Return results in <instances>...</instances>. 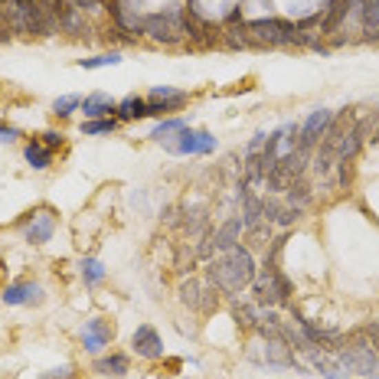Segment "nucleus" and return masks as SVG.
Returning a JSON list of instances; mask_svg holds the SVG:
<instances>
[{
	"mask_svg": "<svg viewBox=\"0 0 379 379\" xmlns=\"http://www.w3.org/2000/svg\"><path fill=\"white\" fill-rule=\"evenodd\" d=\"M206 275H209V281H213V288L226 291V294H239L242 288L252 285L258 272H255L252 252L242 249V245H236V249L223 252L219 258H213L209 268H206Z\"/></svg>",
	"mask_w": 379,
	"mask_h": 379,
	"instance_id": "obj_1",
	"label": "nucleus"
},
{
	"mask_svg": "<svg viewBox=\"0 0 379 379\" xmlns=\"http://www.w3.org/2000/svg\"><path fill=\"white\" fill-rule=\"evenodd\" d=\"M334 360L340 363L347 373H360L363 379H379V350L373 347L367 334L347 337L334 347Z\"/></svg>",
	"mask_w": 379,
	"mask_h": 379,
	"instance_id": "obj_2",
	"label": "nucleus"
},
{
	"mask_svg": "<svg viewBox=\"0 0 379 379\" xmlns=\"http://www.w3.org/2000/svg\"><path fill=\"white\" fill-rule=\"evenodd\" d=\"M245 37L252 39V46H298V23L278 20V17H262V20H249Z\"/></svg>",
	"mask_w": 379,
	"mask_h": 379,
	"instance_id": "obj_3",
	"label": "nucleus"
},
{
	"mask_svg": "<svg viewBox=\"0 0 379 379\" xmlns=\"http://www.w3.org/2000/svg\"><path fill=\"white\" fill-rule=\"evenodd\" d=\"M183 7H167L164 13H147V17H141V33L144 37L157 39V43H167V46H174L180 39L187 37L183 33Z\"/></svg>",
	"mask_w": 379,
	"mask_h": 379,
	"instance_id": "obj_4",
	"label": "nucleus"
},
{
	"mask_svg": "<svg viewBox=\"0 0 379 379\" xmlns=\"http://www.w3.org/2000/svg\"><path fill=\"white\" fill-rule=\"evenodd\" d=\"M252 294L258 307H275V304H285L291 298V281L278 272V265L265 262V268L252 281Z\"/></svg>",
	"mask_w": 379,
	"mask_h": 379,
	"instance_id": "obj_5",
	"label": "nucleus"
},
{
	"mask_svg": "<svg viewBox=\"0 0 379 379\" xmlns=\"http://www.w3.org/2000/svg\"><path fill=\"white\" fill-rule=\"evenodd\" d=\"M164 147H167V154H177V157H183V154H213L216 138L209 131H190V127H183L180 134L164 141Z\"/></svg>",
	"mask_w": 379,
	"mask_h": 379,
	"instance_id": "obj_6",
	"label": "nucleus"
},
{
	"mask_svg": "<svg viewBox=\"0 0 379 379\" xmlns=\"http://www.w3.org/2000/svg\"><path fill=\"white\" fill-rule=\"evenodd\" d=\"M376 125H379V114H367V118L354 121V125H350V131H347V138H343L340 147H337V161H347V164H350L356 154H360V147H363V144L373 138Z\"/></svg>",
	"mask_w": 379,
	"mask_h": 379,
	"instance_id": "obj_7",
	"label": "nucleus"
},
{
	"mask_svg": "<svg viewBox=\"0 0 379 379\" xmlns=\"http://www.w3.org/2000/svg\"><path fill=\"white\" fill-rule=\"evenodd\" d=\"M330 121H334V112H327V108H317V112H311V118L301 125V134H298V147H304V151H311L317 141L327 134Z\"/></svg>",
	"mask_w": 379,
	"mask_h": 379,
	"instance_id": "obj_8",
	"label": "nucleus"
},
{
	"mask_svg": "<svg viewBox=\"0 0 379 379\" xmlns=\"http://www.w3.org/2000/svg\"><path fill=\"white\" fill-rule=\"evenodd\" d=\"M180 301L190 304L193 311H213L216 307V288H203L196 278H187V281H180Z\"/></svg>",
	"mask_w": 379,
	"mask_h": 379,
	"instance_id": "obj_9",
	"label": "nucleus"
},
{
	"mask_svg": "<svg viewBox=\"0 0 379 379\" xmlns=\"http://www.w3.org/2000/svg\"><path fill=\"white\" fill-rule=\"evenodd\" d=\"M131 347H134V354L144 356V360H161V356H164V340H161V334H157L151 324H141V327L134 330Z\"/></svg>",
	"mask_w": 379,
	"mask_h": 379,
	"instance_id": "obj_10",
	"label": "nucleus"
},
{
	"mask_svg": "<svg viewBox=\"0 0 379 379\" xmlns=\"http://www.w3.org/2000/svg\"><path fill=\"white\" fill-rule=\"evenodd\" d=\"M183 105H187V92L170 89V85H157L147 95V114H164L174 112V108H183Z\"/></svg>",
	"mask_w": 379,
	"mask_h": 379,
	"instance_id": "obj_11",
	"label": "nucleus"
},
{
	"mask_svg": "<svg viewBox=\"0 0 379 379\" xmlns=\"http://www.w3.org/2000/svg\"><path fill=\"white\" fill-rule=\"evenodd\" d=\"M112 324L108 320H101V317H92L89 324H85V330H82V343H85V350L89 354H99L105 343L112 340Z\"/></svg>",
	"mask_w": 379,
	"mask_h": 379,
	"instance_id": "obj_12",
	"label": "nucleus"
},
{
	"mask_svg": "<svg viewBox=\"0 0 379 379\" xmlns=\"http://www.w3.org/2000/svg\"><path fill=\"white\" fill-rule=\"evenodd\" d=\"M3 301L10 307H23V304H39L43 301V288L33 285V281H17L10 288L3 291Z\"/></svg>",
	"mask_w": 379,
	"mask_h": 379,
	"instance_id": "obj_13",
	"label": "nucleus"
},
{
	"mask_svg": "<svg viewBox=\"0 0 379 379\" xmlns=\"http://www.w3.org/2000/svg\"><path fill=\"white\" fill-rule=\"evenodd\" d=\"M26 239L30 242H50L52 232H56V216L50 209H39L37 216H30V223H26Z\"/></svg>",
	"mask_w": 379,
	"mask_h": 379,
	"instance_id": "obj_14",
	"label": "nucleus"
},
{
	"mask_svg": "<svg viewBox=\"0 0 379 379\" xmlns=\"http://www.w3.org/2000/svg\"><path fill=\"white\" fill-rule=\"evenodd\" d=\"M242 232H245L242 219H229V223H223V226L213 232V249L216 252H229V249H236Z\"/></svg>",
	"mask_w": 379,
	"mask_h": 379,
	"instance_id": "obj_15",
	"label": "nucleus"
},
{
	"mask_svg": "<svg viewBox=\"0 0 379 379\" xmlns=\"http://www.w3.org/2000/svg\"><path fill=\"white\" fill-rule=\"evenodd\" d=\"M118 108V101L112 99V95H105V92H92V95H85L82 99V112H85V118H108V114Z\"/></svg>",
	"mask_w": 379,
	"mask_h": 379,
	"instance_id": "obj_16",
	"label": "nucleus"
},
{
	"mask_svg": "<svg viewBox=\"0 0 379 379\" xmlns=\"http://www.w3.org/2000/svg\"><path fill=\"white\" fill-rule=\"evenodd\" d=\"M307 363H311V367H314L324 379H350V376H340V373H343L340 363H337L327 350H317V347H314V350H307Z\"/></svg>",
	"mask_w": 379,
	"mask_h": 379,
	"instance_id": "obj_17",
	"label": "nucleus"
},
{
	"mask_svg": "<svg viewBox=\"0 0 379 379\" xmlns=\"http://www.w3.org/2000/svg\"><path fill=\"white\" fill-rule=\"evenodd\" d=\"M360 33H363V39H379V0H363Z\"/></svg>",
	"mask_w": 379,
	"mask_h": 379,
	"instance_id": "obj_18",
	"label": "nucleus"
},
{
	"mask_svg": "<svg viewBox=\"0 0 379 379\" xmlns=\"http://www.w3.org/2000/svg\"><path fill=\"white\" fill-rule=\"evenodd\" d=\"M118 118L121 121H134V118H147V99H141V95H127L125 101H118Z\"/></svg>",
	"mask_w": 379,
	"mask_h": 379,
	"instance_id": "obj_19",
	"label": "nucleus"
},
{
	"mask_svg": "<svg viewBox=\"0 0 379 379\" xmlns=\"http://www.w3.org/2000/svg\"><path fill=\"white\" fill-rule=\"evenodd\" d=\"M23 157L30 161L33 170H46V167L52 164V151L43 144V141H30V144L23 147Z\"/></svg>",
	"mask_w": 379,
	"mask_h": 379,
	"instance_id": "obj_20",
	"label": "nucleus"
},
{
	"mask_svg": "<svg viewBox=\"0 0 379 379\" xmlns=\"http://www.w3.org/2000/svg\"><path fill=\"white\" fill-rule=\"evenodd\" d=\"M95 373H99V376H125L127 373V356L125 354L99 356V360H95Z\"/></svg>",
	"mask_w": 379,
	"mask_h": 379,
	"instance_id": "obj_21",
	"label": "nucleus"
},
{
	"mask_svg": "<svg viewBox=\"0 0 379 379\" xmlns=\"http://www.w3.org/2000/svg\"><path fill=\"white\" fill-rule=\"evenodd\" d=\"M285 203L304 213V206L311 203V187H307L304 180H294V183H288V187H285Z\"/></svg>",
	"mask_w": 379,
	"mask_h": 379,
	"instance_id": "obj_22",
	"label": "nucleus"
},
{
	"mask_svg": "<svg viewBox=\"0 0 379 379\" xmlns=\"http://www.w3.org/2000/svg\"><path fill=\"white\" fill-rule=\"evenodd\" d=\"M232 317L239 327H255L258 317H262V307L258 304H242V301H232Z\"/></svg>",
	"mask_w": 379,
	"mask_h": 379,
	"instance_id": "obj_23",
	"label": "nucleus"
},
{
	"mask_svg": "<svg viewBox=\"0 0 379 379\" xmlns=\"http://www.w3.org/2000/svg\"><path fill=\"white\" fill-rule=\"evenodd\" d=\"M183 127H187V121H183V118H164V121H161V125L151 131V141H161V144H164V141H170L174 134H180Z\"/></svg>",
	"mask_w": 379,
	"mask_h": 379,
	"instance_id": "obj_24",
	"label": "nucleus"
},
{
	"mask_svg": "<svg viewBox=\"0 0 379 379\" xmlns=\"http://www.w3.org/2000/svg\"><path fill=\"white\" fill-rule=\"evenodd\" d=\"M79 272H82V281H85L89 288H95V285H101V281H105V265H101L99 258H82Z\"/></svg>",
	"mask_w": 379,
	"mask_h": 379,
	"instance_id": "obj_25",
	"label": "nucleus"
},
{
	"mask_svg": "<svg viewBox=\"0 0 379 379\" xmlns=\"http://www.w3.org/2000/svg\"><path fill=\"white\" fill-rule=\"evenodd\" d=\"M118 127V118H92L82 125V134H112Z\"/></svg>",
	"mask_w": 379,
	"mask_h": 379,
	"instance_id": "obj_26",
	"label": "nucleus"
},
{
	"mask_svg": "<svg viewBox=\"0 0 379 379\" xmlns=\"http://www.w3.org/2000/svg\"><path fill=\"white\" fill-rule=\"evenodd\" d=\"M249 232V245L252 249H268V242H272V229H268V223H258V226L245 229Z\"/></svg>",
	"mask_w": 379,
	"mask_h": 379,
	"instance_id": "obj_27",
	"label": "nucleus"
},
{
	"mask_svg": "<svg viewBox=\"0 0 379 379\" xmlns=\"http://www.w3.org/2000/svg\"><path fill=\"white\" fill-rule=\"evenodd\" d=\"M76 108H82V99H79V95H63V99L52 101V114H59V118H69Z\"/></svg>",
	"mask_w": 379,
	"mask_h": 379,
	"instance_id": "obj_28",
	"label": "nucleus"
},
{
	"mask_svg": "<svg viewBox=\"0 0 379 379\" xmlns=\"http://www.w3.org/2000/svg\"><path fill=\"white\" fill-rule=\"evenodd\" d=\"M121 63V52H105V56H95V59H79L82 69H108V65Z\"/></svg>",
	"mask_w": 379,
	"mask_h": 379,
	"instance_id": "obj_29",
	"label": "nucleus"
},
{
	"mask_svg": "<svg viewBox=\"0 0 379 379\" xmlns=\"http://www.w3.org/2000/svg\"><path fill=\"white\" fill-rule=\"evenodd\" d=\"M17 138H20V131L13 125H0V144H13Z\"/></svg>",
	"mask_w": 379,
	"mask_h": 379,
	"instance_id": "obj_30",
	"label": "nucleus"
},
{
	"mask_svg": "<svg viewBox=\"0 0 379 379\" xmlns=\"http://www.w3.org/2000/svg\"><path fill=\"white\" fill-rule=\"evenodd\" d=\"M265 141H268V134H265V131H258V134H255V138L249 141V147H245V154H258V151H262V147H265Z\"/></svg>",
	"mask_w": 379,
	"mask_h": 379,
	"instance_id": "obj_31",
	"label": "nucleus"
},
{
	"mask_svg": "<svg viewBox=\"0 0 379 379\" xmlns=\"http://www.w3.org/2000/svg\"><path fill=\"white\" fill-rule=\"evenodd\" d=\"M43 144H46L50 151H56V147L63 144V134H56V131H43Z\"/></svg>",
	"mask_w": 379,
	"mask_h": 379,
	"instance_id": "obj_32",
	"label": "nucleus"
},
{
	"mask_svg": "<svg viewBox=\"0 0 379 379\" xmlns=\"http://www.w3.org/2000/svg\"><path fill=\"white\" fill-rule=\"evenodd\" d=\"M69 376H72V369H69V367H59V369H50V373H46L43 379H69Z\"/></svg>",
	"mask_w": 379,
	"mask_h": 379,
	"instance_id": "obj_33",
	"label": "nucleus"
},
{
	"mask_svg": "<svg viewBox=\"0 0 379 379\" xmlns=\"http://www.w3.org/2000/svg\"><path fill=\"white\" fill-rule=\"evenodd\" d=\"M101 3H105V0H76V7H79L82 13H85V10H95V7H101Z\"/></svg>",
	"mask_w": 379,
	"mask_h": 379,
	"instance_id": "obj_34",
	"label": "nucleus"
},
{
	"mask_svg": "<svg viewBox=\"0 0 379 379\" xmlns=\"http://www.w3.org/2000/svg\"><path fill=\"white\" fill-rule=\"evenodd\" d=\"M363 334H367L369 340H373V347H376V350H379V324H369V327L363 330Z\"/></svg>",
	"mask_w": 379,
	"mask_h": 379,
	"instance_id": "obj_35",
	"label": "nucleus"
},
{
	"mask_svg": "<svg viewBox=\"0 0 379 379\" xmlns=\"http://www.w3.org/2000/svg\"><path fill=\"white\" fill-rule=\"evenodd\" d=\"M369 141H373V144H379V127H376V131H373V138H369Z\"/></svg>",
	"mask_w": 379,
	"mask_h": 379,
	"instance_id": "obj_36",
	"label": "nucleus"
}]
</instances>
